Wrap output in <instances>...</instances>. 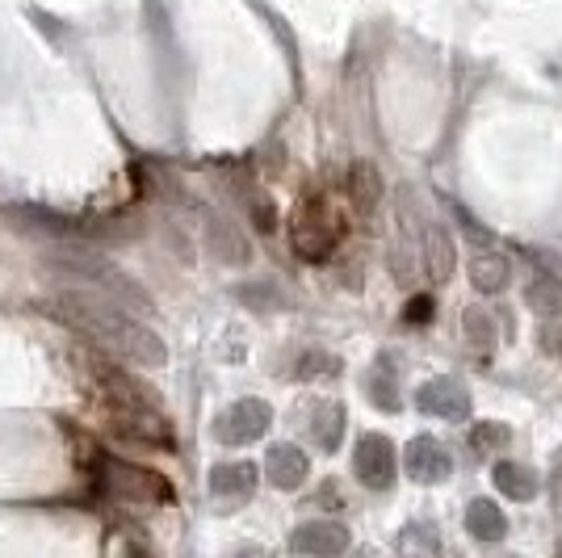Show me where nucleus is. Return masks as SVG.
<instances>
[{
  "mask_svg": "<svg viewBox=\"0 0 562 558\" xmlns=\"http://www.w3.org/2000/svg\"><path fill=\"white\" fill-rule=\"evenodd\" d=\"M345 235V214L336 210L324 189H306L303 202L290 214V248L303 256V260H324L336 253Z\"/></svg>",
  "mask_w": 562,
  "mask_h": 558,
  "instance_id": "nucleus-3",
  "label": "nucleus"
},
{
  "mask_svg": "<svg viewBox=\"0 0 562 558\" xmlns=\"http://www.w3.org/2000/svg\"><path fill=\"white\" fill-rule=\"evenodd\" d=\"M352 475H357V483L370 491H391L398 475V454L391 437H382V433H361L357 437V449H352Z\"/></svg>",
  "mask_w": 562,
  "mask_h": 558,
  "instance_id": "nucleus-5",
  "label": "nucleus"
},
{
  "mask_svg": "<svg viewBox=\"0 0 562 558\" xmlns=\"http://www.w3.org/2000/svg\"><path fill=\"white\" fill-rule=\"evenodd\" d=\"M260 470L252 462H218L211 470V491L214 495H248L257 488Z\"/></svg>",
  "mask_w": 562,
  "mask_h": 558,
  "instance_id": "nucleus-15",
  "label": "nucleus"
},
{
  "mask_svg": "<svg viewBox=\"0 0 562 558\" xmlns=\"http://www.w3.org/2000/svg\"><path fill=\"white\" fill-rule=\"evenodd\" d=\"M336 370H340V361L331 353H306L303 378H311V373H336Z\"/></svg>",
  "mask_w": 562,
  "mask_h": 558,
  "instance_id": "nucleus-23",
  "label": "nucleus"
},
{
  "mask_svg": "<svg viewBox=\"0 0 562 558\" xmlns=\"http://www.w3.org/2000/svg\"><path fill=\"white\" fill-rule=\"evenodd\" d=\"M89 470H93L97 488L110 491L114 500H131V504H172V483H168L160 470H151V466L117 462L110 454L93 449Z\"/></svg>",
  "mask_w": 562,
  "mask_h": 558,
  "instance_id": "nucleus-4",
  "label": "nucleus"
},
{
  "mask_svg": "<svg viewBox=\"0 0 562 558\" xmlns=\"http://www.w3.org/2000/svg\"><path fill=\"white\" fill-rule=\"evenodd\" d=\"M508 442H513L508 424H492V420H483V424H474V428H470V445H474V454H483V458L499 454Z\"/></svg>",
  "mask_w": 562,
  "mask_h": 558,
  "instance_id": "nucleus-20",
  "label": "nucleus"
},
{
  "mask_svg": "<svg viewBox=\"0 0 562 558\" xmlns=\"http://www.w3.org/2000/svg\"><path fill=\"white\" fill-rule=\"evenodd\" d=\"M265 475L278 491H299L311 475V458L299 445H273L269 458H265Z\"/></svg>",
  "mask_w": 562,
  "mask_h": 558,
  "instance_id": "nucleus-10",
  "label": "nucleus"
},
{
  "mask_svg": "<svg viewBox=\"0 0 562 558\" xmlns=\"http://www.w3.org/2000/svg\"><path fill=\"white\" fill-rule=\"evenodd\" d=\"M492 479H495V488L504 491L508 500H533L538 495V475L529 470V466H520V462H495L492 466Z\"/></svg>",
  "mask_w": 562,
  "mask_h": 558,
  "instance_id": "nucleus-17",
  "label": "nucleus"
},
{
  "mask_svg": "<svg viewBox=\"0 0 562 558\" xmlns=\"http://www.w3.org/2000/svg\"><path fill=\"white\" fill-rule=\"evenodd\" d=\"M525 303L538 311L541 320H559L562 315V294H559V281L538 278L529 290H525Z\"/></svg>",
  "mask_w": 562,
  "mask_h": 558,
  "instance_id": "nucleus-19",
  "label": "nucleus"
},
{
  "mask_svg": "<svg viewBox=\"0 0 562 558\" xmlns=\"http://www.w3.org/2000/svg\"><path fill=\"white\" fill-rule=\"evenodd\" d=\"M269 424H273V408L265 399H239L214 416V437L223 445H252L269 433Z\"/></svg>",
  "mask_w": 562,
  "mask_h": 558,
  "instance_id": "nucleus-6",
  "label": "nucleus"
},
{
  "mask_svg": "<svg viewBox=\"0 0 562 558\" xmlns=\"http://www.w3.org/2000/svg\"><path fill=\"white\" fill-rule=\"evenodd\" d=\"M345 202H349V210H357V214H370V210L378 207V198H382V181H378V172L370 168V164H352L349 172H345Z\"/></svg>",
  "mask_w": 562,
  "mask_h": 558,
  "instance_id": "nucleus-11",
  "label": "nucleus"
},
{
  "mask_svg": "<svg viewBox=\"0 0 562 558\" xmlns=\"http://www.w3.org/2000/svg\"><path fill=\"white\" fill-rule=\"evenodd\" d=\"M420 269L428 281H446L449 269H453V244L446 239V232L437 227H424L420 239Z\"/></svg>",
  "mask_w": 562,
  "mask_h": 558,
  "instance_id": "nucleus-12",
  "label": "nucleus"
},
{
  "mask_svg": "<svg viewBox=\"0 0 562 558\" xmlns=\"http://www.w3.org/2000/svg\"><path fill=\"white\" fill-rule=\"evenodd\" d=\"M416 408L424 416H441V420H467L470 416V395L462 382L453 378H432L416 391Z\"/></svg>",
  "mask_w": 562,
  "mask_h": 558,
  "instance_id": "nucleus-8",
  "label": "nucleus"
},
{
  "mask_svg": "<svg viewBox=\"0 0 562 558\" xmlns=\"http://www.w3.org/2000/svg\"><path fill=\"white\" fill-rule=\"evenodd\" d=\"M370 395H374L378 408H386V412H395L398 408V395H395V378H370Z\"/></svg>",
  "mask_w": 562,
  "mask_h": 558,
  "instance_id": "nucleus-21",
  "label": "nucleus"
},
{
  "mask_svg": "<svg viewBox=\"0 0 562 558\" xmlns=\"http://www.w3.org/2000/svg\"><path fill=\"white\" fill-rule=\"evenodd\" d=\"M97 395L105 403V416L114 424V433L131 437L139 445H156V449H172V428H168L165 412H156V403L147 399L135 378L110 366V361H93Z\"/></svg>",
  "mask_w": 562,
  "mask_h": 558,
  "instance_id": "nucleus-2",
  "label": "nucleus"
},
{
  "mask_svg": "<svg viewBox=\"0 0 562 558\" xmlns=\"http://www.w3.org/2000/svg\"><path fill=\"white\" fill-rule=\"evenodd\" d=\"M50 315H59L68 327L85 332L97 349H105L114 361H126V366H147V370H160L168 361L165 341L151 332L147 324H139L135 315H126L117 303L110 299H97L89 286L71 281L64 286L59 299L43 303Z\"/></svg>",
  "mask_w": 562,
  "mask_h": 558,
  "instance_id": "nucleus-1",
  "label": "nucleus"
},
{
  "mask_svg": "<svg viewBox=\"0 0 562 558\" xmlns=\"http://www.w3.org/2000/svg\"><path fill=\"white\" fill-rule=\"evenodd\" d=\"M513 278V265H508V256L499 253H479L470 260V281H474V290H483V294H495V290H504Z\"/></svg>",
  "mask_w": 562,
  "mask_h": 558,
  "instance_id": "nucleus-16",
  "label": "nucleus"
},
{
  "mask_svg": "<svg viewBox=\"0 0 562 558\" xmlns=\"http://www.w3.org/2000/svg\"><path fill=\"white\" fill-rule=\"evenodd\" d=\"M311 437L324 454H336L340 449V437H345V408L340 403H315L311 412Z\"/></svg>",
  "mask_w": 562,
  "mask_h": 558,
  "instance_id": "nucleus-13",
  "label": "nucleus"
},
{
  "mask_svg": "<svg viewBox=\"0 0 562 558\" xmlns=\"http://www.w3.org/2000/svg\"><path fill=\"white\" fill-rule=\"evenodd\" d=\"M403 466H407V475H412L416 483H424V488L446 483L449 475H453V458H449V449L441 442H432V437H416V442L407 445Z\"/></svg>",
  "mask_w": 562,
  "mask_h": 558,
  "instance_id": "nucleus-7",
  "label": "nucleus"
},
{
  "mask_svg": "<svg viewBox=\"0 0 562 558\" xmlns=\"http://www.w3.org/2000/svg\"><path fill=\"white\" fill-rule=\"evenodd\" d=\"M462 336H467V349L474 353L479 361H487V357L495 353V320L483 311V306H470V311H467Z\"/></svg>",
  "mask_w": 562,
  "mask_h": 558,
  "instance_id": "nucleus-18",
  "label": "nucleus"
},
{
  "mask_svg": "<svg viewBox=\"0 0 562 558\" xmlns=\"http://www.w3.org/2000/svg\"><path fill=\"white\" fill-rule=\"evenodd\" d=\"M403 320H407L412 327L428 324V320H432V299H428V294H416V299L407 303V311H403Z\"/></svg>",
  "mask_w": 562,
  "mask_h": 558,
  "instance_id": "nucleus-22",
  "label": "nucleus"
},
{
  "mask_svg": "<svg viewBox=\"0 0 562 558\" xmlns=\"http://www.w3.org/2000/svg\"><path fill=\"white\" fill-rule=\"evenodd\" d=\"M290 550L294 555H315V558H336L349 550V529L336 525V521H311L299 534L290 537Z\"/></svg>",
  "mask_w": 562,
  "mask_h": 558,
  "instance_id": "nucleus-9",
  "label": "nucleus"
},
{
  "mask_svg": "<svg viewBox=\"0 0 562 558\" xmlns=\"http://www.w3.org/2000/svg\"><path fill=\"white\" fill-rule=\"evenodd\" d=\"M467 529L479 537V542H504V534H508V516H504L499 504H492V500H470Z\"/></svg>",
  "mask_w": 562,
  "mask_h": 558,
  "instance_id": "nucleus-14",
  "label": "nucleus"
}]
</instances>
